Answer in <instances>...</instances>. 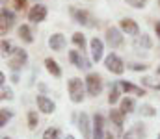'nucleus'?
Listing matches in <instances>:
<instances>
[{
  "mask_svg": "<svg viewBox=\"0 0 160 139\" xmlns=\"http://www.w3.org/2000/svg\"><path fill=\"white\" fill-rule=\"evenodd\" d=\"M78 130L84 139H93V124L89 123L88 113H80L78 115Z\"/></svg>",
  "mask_w": 160,
  "mask_h": 139,
  "instance_id": "obj_5",
  "label": "nucleus"
},
{
  "mask_svg": "<svg viewBox=\"0 0 160 139\" xmlns=\"http://www.w3.org/2000/svg\"><path fill=\"white\" fill-rule=\"evenodd\" d=\"M45 67H47V71H48L54 78H60V76H62V69H60V65H58L56 59H52V58H45Z\"/></svg>",
  "mask_w": 160,
  "mask_h": 139,
  "instance_id": "obj_17",
  "label": "nucleus"
},
{
  "mask_svg": "<svg viewBox=\"0 0 160 139\" xmlns=\"http://www.w3.org/2000/svg\"><path fill=\"white\" fill-rule=\"evenodd\" d=\"M73 43H75V46H78L80 50L86 48V37H84L82 32H75V34H73Z\"/></svg>",
  "mask_w": 160,
  "mask_h": 139,
  "instance_id": "obj_25",
  "label": "nucleus"
},
{
  "mask_svg": "<svg viewBox=\"0 0 160 139\" xmlns=\"http://www.w3.org/2000/svg\"><path fill=\"white\" fill-rule=\"evenodd\" d=\"M26 121H28V126L34 130L38 124H39V115H38V111H28V115H26Z\"/></svg>",
  "mask_w": 160,
  "mask_h": 139,
  "instance_id": "obj_24",
  "label": "nucleus"
},
{
  "mask_svg": "<svg viewBox=\"0 0 160 139\" xmlns=\"http://www.w3.org/2000/svg\"><path fill=\"white\" fill-rule=\"evenodd\" d=\"M121 91H123V89H121L119 82H118V84H112V87H110V95H108V102H110L112 106L121 98Z\"/></svg>",
  "mask_w": 160,
  "mask_h": 139,
  "instance_id": "obj_21",
  "label": "nucleus"
},
{
  "mask_svg": "<svg viewBox=\"0 0 160 139\" xmlns=\"http://www.w3.org/2000/svg\"><path fill=\"white\" fill-rule=\"evenodd\" d=\"M134 45L138 46V48H151V37L149 35H145V34H142V35H138L136 37V41H134Z\"/></svg>",
  "mask_w": 160,
  "mask_h": 139,
  "instance_id": "obj_23",
  "label": "nucleus"
},
{
  "mask_svg": "<svg viewBox=\"0 0 160 139\" xmlns=\"http://www.w3.org/2000/svg\"><path fill=\"white\" fill-rule=\"evenodd\" d=\"M13 52H15V48H13V45H11L9 41L2 39V54H13Z\"/></svg>",
  "mask_w": 160,
  "mask_h": 139,
  "instance_id": "obj_29",
  "label": "nucleus"
},
{
  "mask_svg": "<svg viewBox=\"0 0 160 139\" xmlns=\"http://www.w3.org/2000/svg\"><path fill=\"white\" fill-rule=\"evenodd\" d=\"M119 28H121V32H125L127 35H136V37L140 35V26H138V22L134 19H128V17L121 19Z\"/></svg>",
  "mask_w": 160,
  "mask_h": 139,
  "instance_id": "obj_9",
  "label": "nucleus"
},
{
  "mask_svg": "<svg viewBox=\"0 0 160 139\" xmlns=\"http://www.w3.org/2000/svg\"><path fill=\"white\" fill-rule=\"evenodd\" d=\"M123 34H121V28H114V26H110L108 30H106V43L112 46L114 50L116 48H121L123 46Z\"/></svg>",
  "mask_w": 160,
  "mask_h": 139,
  "instance_id": "obj_4",
  "label": "nucleus"
},
{
  "mask_svg": "<svg viewBox=\"0 0 160 139\" xmlns=\"http://www.w3.org/2000/svg\"><path fill=\"white\" fill-rule=\"evenodd\" d=\"M89 48H91V61L99 63L102 59V50H104V43L99 37H93L89 41Z\"/></svg>",
  "mask_w": 160,
  "mask_h": 139,
  "instance_id": "obj_12",
  "label": "nucleus"
},
{
  "mask_svg": "<svg viewBox=\"0 0 160 139\" xmlns=\"http://www.w3.org/2000/svg\"><path fill=\"white\" fill-rule=\"evenodd\" d=\"M13 4H15V11H22L26 7V0H13Z\"/></svg>",
  "mask_w": 160,
  "mask_h": 139,
  "instance_id": "obj_33",
  "label": "nucleus"
},
{
  "mask_svg": "<svg viewBox=\"0 0 160 139\" xmlns=\"http://www.w3.org/2000/svg\"><path fill=\"white\" fill-rule=\"evenodd\" d=\"M119 86L127 95H136V96H143V95H145V89H143V87H140V86H136V84H132V82L121 80Z\"/></svg>",
  "mask_w": 160,
  "mask_h": 139,
  "instance_id": "obj_14",
  "label": "nucleus"
},
{
  "mask_svg": "<svg viewBox=\"0 0 160 139\" xmlns=\"http://www.w3.org/2000/svg\"><path fill=\"white\" fill-rule=\"evenodd\" d=\"M67 91H69V98L75 102V104H80L84 100V93H86V82H82L80 78H71L67 82Z\"/></svg>",
  "mask_w": 160,
  "mask_h": 139,
  "instance_id": "obj_1",
  "label": "nucleus"
},
{
  "mask_svg": "<svg viewBox=\"0 0 160 139\" xmlns=\"http://www.w3.org/2000/svg\"><path fill=\"white\" fill-rule=\"evenodd\" d=\"M71 17H73V21L75 22H78V24H89V13L86 11V9H80V7H71Z\"/></svg>",
  "mask_w": 160,
  "mask_h": 139,
  "instance_id": "obj_15",
  "label": "nucleus"
},
{
  "mask_svg": "<svg viewBox=\"0 0 160 139\" xmlns=\"http://www.w3.org/2000/svg\"><path fill=\"white\" fill-rule=\"evenodd\" d=\"M0 98H2V100H9V98H13V91H11L9 87L2 86V95H0Z\"/></svg>",
  "mask_w": 160,
  "mask_h": 139,
  "instance_id": "obj_31",
  "label": "nucleus"
},
{
  "mask_svg": "<svg viewBox=\"0 0 160 139\" xmlns=\"http://www.w3.org/2000/svg\"><path fill=\"white\" fill-rule=\"evenodd\" d=\"M142 82H143V86H147V87H151V89H158L160 91V82H155L153 78H142Z\"/></svg>",
  "mask_w": 160,
  "mask_h": 139,
  "instance_id": "obj_28",
  "label": "nucleus"
},
{
  "mask_svg": "<svg viewBox=\"0 0 160 139\" xmlns=\"http://www.w3.org/2000/svg\"><path fill=\"white\" fill-rule=\"evenodd\" d=\"M9 119H11V111L6 109V108H2V109H0V126H6Z\"/></svg>",
  "mask_w": 160,
  "mask_h": 139,
  "instance_id": "obj_27",
  "label": "nucleus"
},
{
  "mask_svg": "<svg viewBox=\"0 0 160 139\" xmlns=\"http://www.w3.org/2000/svg\"><path fill=\"white\" fill-rule=\"evenodd\" d=\"M104 117L101 113H95L93 117V139H104Z\"/></svg>",
  "mask_w": 160,
  "mask_h": 139,
  "instance_id": "obj_13",
  "label": "nucleus"
},
{
  "mask_svg": "<svg viewBox=\"0 0 160 139\" xmlns=\"http://www.w3.org/2000/svg\"><path fill=\"white\" fill-rule=\"evenodd\" d=\"M158 139H160V134H158Z\"/></svg>",
  "mask_w": 160,
  "mask_h": 139,
  "instance_id": "obj_42",
  "label": "nucleus"
},
{
  "mask_svg": "<svg viewBox=\"0 0 160 139\" xmlns=\"http://www.w3.org/2000/svg\"><path fill=\"white\" fill-rule=\"evenodd\" d=\"M47 13H48V9H47V6H43V4H36V6H32L30 7V11H28V21L30 22H43L45 19H47Z\"/></svg>",
  "mask_w": 160,
  "mask_h": 139,
  "instance_id": "obj_6",
  "label": "nucleus"
},
{
  "mask_svg": "<svg viewBox=\"0 0 160 139\" xmlns=\"http://www.w3.org/2000/svg\"><path fill=\"white\" fill-rule=\"evenodd\" d=\"M157 111L149 106V104H145V106H142V115H147V117H153Z\"/></svg>",
  "mask_w": 160,
  "mask_h": 139,
  "instance_id": "obj_32",
  "label": "nucleus"
},
{
  "mask_svg": "<svg viewBox=\"0 0 160 139\" xmlns=\"http://www.w3.org/2000/svg\"><path fill=\"white\" fill-rule=\"evenodd\" d=\"M48 46L52 50H56V52L63 50L65 48V37H63V34H52L48 37Z\"/></svg>",
  "mask_w": 160,
  "mask_h": 139,
  "instance_id": "obj_16",
  "label": "nucleus"
},
{
  "mask_svg": "<svg viewBox=\"0 0 160 139\" xmlns=\"http://www.w3.org/2000/svg\"><path fill=\"white\" fill-rule=\"evenodd\" d=\"M62 137V134H60V130L58 128H47L45 132H43V139H60Z\"/></svg>",
  "mask_w": 160,
  "mask_h": 139,
  "instance_id": "obj_26",
  "label": "nucleus"
},
{
  "mask_svg": "<svg viewBox=\"0 0 160 139\" xmlns=\"http://www.w3.org/2000/svg\"><path fill=\"white\" fill-rule=\"evenodd\" d=\"M130 136H136L138 139H145L147 137V130H145V126L142 123H136L132 126V130H130Z\"/></svg>",
  "mask_w": 160,
  "mask_h": 139,
  "instance_id": "obj_22",
  "label": "nucleus"
},
{
  "mask_svg": "<svg viewBox=\"0 0 160 139\" xmlns=\"http://www.w3.org/2000/svg\"><path fill=\"white\" fill-rule=\"evenodd\" d=\"M123 139H132V136H130V132H128L127 136H123Z\"/></svg>",
  "mask_w": 160,
  "mask_h": 139,
  "instance_id": "obj_37",
  "label": "nucleus"
},
{
  "mask_svg": "<svg viewBox=\"0 0 160 139\" xmlns=\"http://www.w3.org/2000/svg\"><path fill=\"white\" fill-rule=\"evenodd\" d=\"M2 139H11V137H8V136H4V137H2Z\"/></svg>",
  "mask_w": 160,
  "mask_h": 139,
  "instance_id": "obj_40",
  "label": "nucleus"
},
{
  "mask_svg": "<svg viewBox=\"0 0 160 139\" xmlns=\"http://www.w3.org/2000/svg\"><path fill=\"white\" fill-rule=\"evenodd\" d=\"M65 139H75V137H73V136H67V137H65Z\"/></svg>",
  "mask_w": 160,
  "mask_h": 139,
  "instance_id": "obj_39",
  "label": "nucleus"
},
{
  "mask_svg": "<svg viewBox=\"0 0 160 139\" xmlns=\"http://www.w3.org/2000/svg\"><path fill=\"white\" fill-rule=\"evenodd\" d=\"M127 4L132 6V7H136V9H142V7L147 6V0H127Z\"/></svg>",
  "mask_w": 160,
  "mask_h": 139,
  "instance_id": "obj_30",
  "label": "nucleus"
},
{
  "mask_svg": "<svg viewBox=\"0 0 160 139\" xmlns=\"http://www.w3.org/2000/svg\"><path fill=\"white\" fill-rule=\"evenodd\" d=\"M155 32H157V37L160 39V21L157 22V24H155Z\"/></svg>",
  "mask_w": 160,
  "mask_h": 139,
  "instance_id": "obj_35",
  "label": "nucleus"
},
{
  "mask_svg": "<svg viewBox=\"0 0 160 139\" xmlns=\"http://www.w3.org/2000/svg\"><path fill=\"white\" fill-rule=\"evenodd\" d=\"M110 121L112 124H116L118 128H123V123H125V113L121 109H110Z\"/></svg>",
  "mask_w": 160,
  "mask_h": 139,
  "instance_id": "obj_19",
  "label": "nucleus"
},
{
  "mask_svg": "<svg viewBox=\"0 0 160 139\" xmlns=\"http://www.w3.org/2000/svg\"><path fill=\"white\" fill-rule=\"evenodd\" d=\"M84 82H86V91L91 96H99L101 95V91H102V78H101V74L89 72Z\"/></svg>",
  "mask_w": 160,
  "mask_h": 139,
  "instance_id": "obj_2",
  "label": "nucleus"
},
{
  "mask_svg": "<svg viewBox=\"0 0 160 139\" xmlns=\"http://www.w3.org/2000/svg\"><path fill=\"white\" fill-rule=\"evenodd\" d=\"M104 67H106L112 74H123V72H125V63H123V59H121L118 54H114V52L104 58Z\"/></svg>",
  "mask_w": 160,
  "mask_h": 139,
  "instance_id": "obj_3",
  "label": "nucleus"
},
{
  "mask_svg": "<svg viewBox=\"0 0 160 139\" xmlns=\"http://www.w3.org/2000/svg\"><path fill=\"white\" fill-rule=\"evenodd\" d=\"M17 34H19V37L24 41V43H34V35H32V30H30V26L28 24H21L19 28H17Z\"/></svg>",
  "mask_w": 160,
  "mask_h": 139,
  "instance_id": "obj_18",
  "label": "nucleus"
},
{
  "mask_svg": "<svg viewBox=\"0 0 160 139\" xmlns=\"http://www.w3.org/2000/svg\"><path fill=\"white\" fill-rule=\"evenodd\" d=\"M104 139H114V136H112V134H106V137Z\"/></svg>",
  "mask_w": 160,
  "mask_h": 139,
  "instance_id": "obj_38",
  "label": "nucleus"
},
{
  "mask_svg": "<svg viewBox=\"0 0 160 139\" xmlns=\"http://www.w3.org/2000/svg\"><path fill=\"white\" fill-rule=\"evenodd\" d=\"M0 17H2V22H0V32H2V35H6V32L13 26L15 17H13V13H11L8 7H2V9H0Z\"/></svg>",
  "mask_w": 160,
  "mask_h": 139,
  "instance_id": "obj_11",
  "label": "nucleus"
},
{
  "mask_svg": "<svg viewBox=\"0 0 160 139\" xmlns=\"http://www.w3.org/2000/svg\"><path fill=\"white\" fill-rule=\"evenodd\" d=\"M26 61H28V54H26V50H22V48H15L13 58L9 59V67H11L13 71H19L22 65H26Z\"/></svg>",
  "mask_w": 160,
  "mask_h": 139,
  "instance_id": "obj_7",
  "label": "nucleus"
},
{
  "mask_svg": "<svg viewBox=\"0 0 160 139\" xmlns=\"http://www.w3.org/2000/svg\"><path fill=\"white\" fill-rule=\"evenodd\" d=\"M36 104H38V109H39L41 113H45V115H50L56 109V104L48 96H45V95H38L36 96Z\"/></svg>",
  "mask_w": 160,
  "mask_h": 139,
  "instance_id": "obj_8",
  "label": "nucleus"
},
{
  "mask_svg": "<svg viewBox=\"0 0 160 139\" xmlns=\"http://www.w3.org/2000/svg\"><path fill=\"white\" fill-rule=\"evenodd\" d=\"M158 6H160V0H158Z\"/></svg>",
  "mask_w": 160,
  "mask_h": 139,
  "instance_id": "obj_41",
  "label": "nucleus"
},
{
  "mask_svg": "<svg viewBox=\"0 0 160 139\" xmlns=\"http://www.w3.org/2000/svg\"><path fill=\"white\" fill-rule=\"evenodd\" d=\"M0 84L6 86V74H4V72H0Z\"/></svg>",
  "mask_w": 160,
  "mask_h": 139,
  "instance_id": "obj_36",
  "label": "nucleus"
},
{
  "mask_svg": "<svg viewBox=\"0 0 160 139\" xmlns=\"http://www.w3.org/2000/svg\"><path fill=\"white\" fill-rule=\"evenodd\" d=\"M132 69H134V71H145L147 65H143V63H136V65H132Z\"/></svg>",
  "mask_w": 160,
  "mask_h": 139,
  "instance_id": "obj_34",
  "label": "nucleus"
},
{
  "mask_svg": "<svg viewBox=\"0 0 160 139\" xmlns=\"http://www.w3.org/2000/svg\"><path fill=\"white\" fill-rule=\"evenodd\" d=\"M69 59H71L73 65H77V69H84V71H88V69L91 67L89 59H88L82 52H78V50H71V52H69Z\"/></svg>",
  "mask_w": 160,
  "mask_h": 139,
  "instance_id": "obj_10",
  "label": "nucleus"
},
{
  "mask_svg": "<svg viewBox=\"0 0 160 139\" xmlns=\"http://www.w3.org/2000/svg\"><path fill=\"white\" fill-rule=\"evenodd\" d=\"M134 108H136V102H134V98L132 96H125V98H121V106L119 109L127 115V113H132L134 111Z\"/></svg>",
  "mask_w": 160,
  "mask_h": 139,
  "instance_id": "obj_20",
  "label": "nucleus"
},
{
  "mask_svg": "<svg viewBox=\"0 0 160 139\" xmlns=\"http://www.w3.org/2000/svg\"><path fill=\"white\" fill-rule=\"evenodd\" d=\"M158 72H160V69H158Z\"/></svg>",
  "mask_w": 160,
  "mask_h": 139,
  "instance_id": "obj_43",
  "label": "nucleus"
}]
</instances>
